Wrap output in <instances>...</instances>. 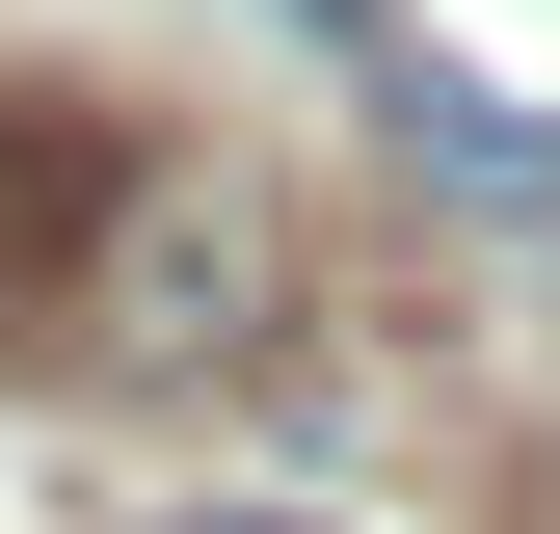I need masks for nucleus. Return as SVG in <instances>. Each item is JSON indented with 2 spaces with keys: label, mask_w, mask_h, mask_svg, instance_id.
Listing matches in <instances>:
<instances>
[{
  "label": "nucleus",
  "mask_w": 560,
  "mask_h": 534,
  "mask_svg": "<svg viewBox=\"0 0 560 534\" xmlns=\"http://www.w3.org/2000/svg\"><path fill=\"white\" fill-rule=\"evenodd\" d=\"M267 321H294V214H267L241 161H187V134H133V187H107V241H81V294H54V348H27V374L241 400V374H267Z\"/></svg>",
  "instance_id": "nucleus-1"
},
{
  "label": "nucleus",
  "mask_w": 560,
  "mask_h": 534,
  "mask_svg": "<svg viewBox=\"0 0 560 534\" xmlns=\"http://www.w3.org/2000/svg\"><path fill=\"white\" fill-rule=\"evenodd\" d=\"M107 187H133V134H107L81 81H0V348H54V294H81Z\"/></svg>",
  "instance_id": "nucleus-2"
},
{
  "label": "nucleus",
  "mask_w": 560,
  "mask_h": 534,
  "mask_svg": "<svg viewBox=\"0 0 560 534\" xmlns=\"http://www.w3.org/2000/svg\"><path fill=\"white\" fill-rule=\"evenodd\" d=\"M374 107H400V161H428L454 214H508V241H560V134H508V107L454 81V54H374Z\"/></svg>",
  "instance_id": "nucleus-3"
}]
</instances>
